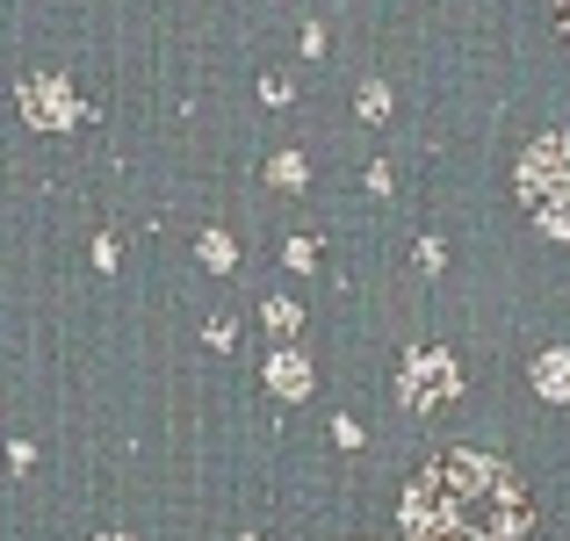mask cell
I'll return each instance as SVG.
<instances>
[{"label":"cell","instance_id":"obj_1","mask_svg":"<svg viewBox=\"0 0 570 541\" xmlns=\"http://www.w3.org/2000/svg\"><path fill=\"white\" fill-rule=\"evenodd\" d=\"M397 528L404 541H528L534 505L505 462L476 455V447H448L404 484Z\"/></svg>","mask_w":570,"mask_h":541},{"label":"cell","instance_id":"obj_2","mask_svg":"<svg viewBox=\"0 0 570 541\" xmlns=\"http://www.w3.org/2000/svg\"><path fill=\"white\" fill-rule=\"evenodd\" d=\"M520 203L542 217V232L570 238V130H549L520 159Z\"/></svg>","mask_w":570,"mask_h":541},{"label":"cell","instance_id":"obj_3","mask_svg":"<svg viewBox=\"0 0 570 541\" xmlns=\"http://www.w3.org/2000/svg\"><path fill=\"white\" fill-rule=\"evenodd\" d=\"M397 390H404V404H412V412H441V404L462 390V368H455V361H448L441 347H419L412 361H404Z\"/></svg>","mask_w":570,"mask_h":541},{"label":"cell","instance_id":"obj_4","mask_svg":"<svg viewBox=\"0 0 570 541\" xmlns=\"http://www.w3.org/2000/svg\"><path fill=\"white\" fill-rule=\"evenodd\" d=\"M22 109H29L37 130H66L72 116H80V109H72V87L51 80V72H29V80H22Z\"/></svg>","mask_w":570,"mask_h":541},{"label":"cell","instance_id":"obj_5","mask_svg":"<svg viewBox=\"0 0 570 541\" xmlns=\"http://www.w3.org/2000/svg\"><path fill=\"white\" fill-rule=\"evenodd\" d=\"M267 383H275L282 397H304V390H311V368H304V354H275V361H267Z\"/></svg>","mask_w":570,"mask_h":541},{"label":"cell","instance_id":"obj_6","mask_svg":"<svg viewBox=\"0 0 570 541\" xmlns=\"http://www.w3.org/2000/svg\"><path fill=\"white\" fill-rule=\"evenodd\" d=\"M534 383H542V397H570V354L557 347V354H542V361H534Z\"/></svg>","mask_w":570,"mask_h":541},{"label":"cell","instance_id":"obj_7","mask_svg":"<svg viewBox=\"0 0 570 541\" xmlns=\"http://www.w3.org/2000/svg\"><path fill=\"white\" fill-rule=\"evenodd\" d=\"M267 174H275V188H304V180H311V167H304L296 153H282V159H275Z\"/></svg>","mask_w":570,"mask_h":541},{"label":"cell","instance_id":"obj_8","mask_svg":"<svg viewBox=\"0 0 570 541\" xmlns=\"http://www.w3.org/2000/svg\"><path fill=\"white\" fill-rule=\"evenodd\" d=\"M362 116H368V124H383V116H390V87H383V80L362 87Z\"/></svg>","mask_w":570,"mask_h":541},{"label":"cell","instance_id":"obj_9","mask_svg":"<svg viewBox=\"0 0 570 541\" xmlns=\"http://www.w3.org/2000/svg\"><path fill=\"white\" fill-rule=\"evenodd\" d=\"M203 260H209V267H232V238L209 232V238H203Z\"/></svg>","mask_w":570,"mask_h":541},{"label":"cell","instance_id":"obj_10","mask_svg":"<svg viewBox=\"0 0 570 541\" xmlns=\"http://www.w3.org/2000/svg\"><path fill=\"white\" fill-rule=\"evenodd\" d=\"M267 325H275V333H296V304H289V296H275V304H267Z\"/></svg>","mask_w":570,"mask_h":541},{"label":"cell","instance_id":"obj_11","mask_svg":"<svg viewBox=\"0 0 570 541\" xmlns=\"http://www.w3.org/2000/svg\"><path fill=\"white\" fill-rule=\"evenodd\" d=\"M557 14H563V29H570V0H557Z\"/></svg>","mask_w":570,"mask_h":541},{"label":"cell","instance_id":"obj_12","mask_svg":"<svg viewBox=\"0 0 570 541\" xmlns=\"http://www.w3.org/2000/svg\"><path fill=\"white\" fill-rule=\"evenodd\" d=\"M95 541H124V534H95Z\"/></svg>","mask_w":570,"mask_h":541},{"label":"cell","instance_id":"obj_13","mask_svg":"<svg viewBox=\"0 0 570 541\" xmlns=\"http://www.w3.org/2000/svg\"><path fill=\"white\" fill-rule=\"evenodd\" d=\"M246 541H261V534H246Z\"/></svg>","mask_w":570,"mask_h":541}]
</instances>
